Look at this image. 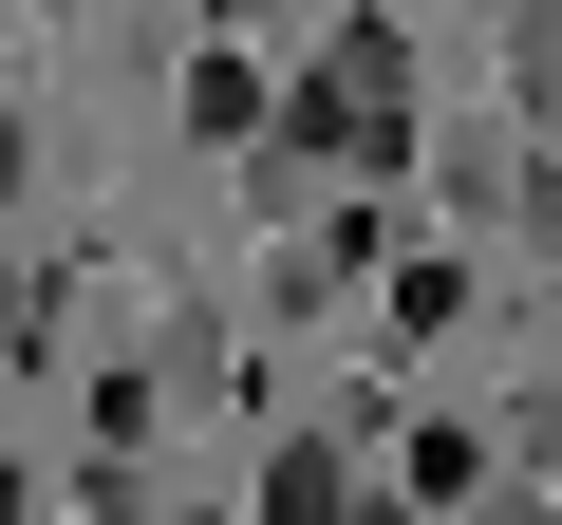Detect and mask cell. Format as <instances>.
I'll use <instances>...</instances> for the list:
<instances>
[{
	"instance_id": "1",
	"label": "cell",
	"mask_w": 562,
	"mask_h": 525,
	"mask_svg": "<svg viewBox=\"0 0 562 525\" xmlns=\"http://www.w3.org/2000/svg\"><path fill=\"white\" fill-rule=\"evenodd\" d=\"M281 150H301V169H413V38L394 20H338L319 76L281 94Z\"/></svg>"
},
{
	"instance_id": "2",
	"label": "cell",
	"mask_w": 562,
	"mask_h": 525,
	"mask_svg": "<svg viewBox=\"0 0 562 525\" xmlns=\"http://www.w3.org/2000/svg\"><path fill=\"white\" fill-rule=\"evenodd\" d=\"M262 525H357V469H338V450L301 432V450H281V469H262Z\"/></svg>"
},
{
	"instance_id": "3",
	"label": "cell",
	"mask_w": 562,
	"mask_h": 525,
	"mask_svg": "<svg viewBox=\"0 0 562 525\" xmlns=\"http://www.w3.org/2000/svg\"><path fill=\"white\" fill-rule=\"evenodd\" d=\"M506 94H525V132H562V0L506 20Z\"/></svg>"
},
{
	"instance_id": "4",
	"label": "cell",
	"mask_w": 562,
	"mask_h": 525,
	"mask_svg": "<svg viewBox=\"0 0 562 525\" xmlns=\"http://www.w3.org/2000/svg\"><path fill=\"white\" fill-rule=\"evenodd\" d=\"M262 113H281V94H262V76H244V57H188V132H206V150H244V132H262Z\"/></svg>"
},
{
	"instance_id": "5",
	"label": "cell",
	"mask_w": 562,
	"mask_h": 525,
	"mask_svg": "<svg viewBox=\"0 0 562 525\" xmlns=\"http://www.w3.org/2000/svg\"><path fill=\"white\" fill-rule=\"evenodd\" d=\"M431 169H450V206H469V225H487V206H525V150H506V132H450Z\"/></svg>"
},
{
	"instance_id": "6",
	"label": "cell",
	"mask_w": 562,
	"mask_h": 525,
	"mask_svg": "<svg viewBox=\"0 0 562 525\" xmlns=\"http://www.w3.org/2000/svg\"><path fill=\"white\" fill-rule=\"evenodd\" d=\"M450 525H562V506H543V488H469Z\"/></svg>"
},
{
	"instance_id": "7",
	"label": "cell",
	"mask_w": 562,
	"mask_h": 525,
	"mask_svg": "<svg viewBox=\"0 0 562 525\" xmlns=\"http://www.w3.org/2000/svg\"><path fill=\"white\" fill-rule=\"evenodd\" d=\"M20 169H38V132H20V94H0V206H20Z\"/></svg>"
},
{
	"instance_id": "8",
	"label": "cell",
	"mask_w": 562,
	"mask_h": 525,
	"mask_svg": "<svg viewBox=\"0 0 562 525\" xmlns=\"http://www.w3.org/2000/svg\"><path fill=\"white\" fill-rule=\"evenodd\" d=\"M0 525H38V488H20V469H0Z\"/></svg>"
},
{
	"instance_id": "9",
	"label": "cell",
	"mask_w": 562,
	"mask_h": 525,
	"mask_svg": "<svg viewBox=\"0 0 562 525\" xmlns=\"http://www.w3.org/2000/svg\"><path fill=\"white\" fill-rule=\"evenodd\" d=\"M357 525H431V506H357Z\"/></svg>"
}]
</instances>
